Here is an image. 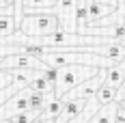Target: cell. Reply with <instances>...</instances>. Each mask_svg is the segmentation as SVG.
<instances>
[{
  "instance_id": "6da1fadb",
  "label": "cell",
  "mask_w": 125,
  "mask_h": 123,
  "mask_svg": "<svg viewBox=\"0 0 125 123\" xmlns=\"http://www.w3.org/2000/svg\"><path fill=\"white\" fill-rule=\"evenodd\" d=\"M99 69L101 67H95V65H78V63L58 67V78H56V82H54V95L65 99V95H67L71 89H75L80 82L88 80L91 76H95Z\"/></svg>"
},
{
  "instance_id": "7a4b0ae2",
  "label": "cell",
  "mask_w": 125,
  "mask_h": 123,
  "mask_svg": "<svg viewBox=\"0 0 125 123\" xmlns=\"http://www.w3.org/2000/svg\"><path fill=\"white\" fill-rule=\"evenodd\" d=\"M28 37H45L56 30H61V20L56 11H41V13H24L20 28Z\"/></svg>"
},
{
  "instance_id": "3957f363",
  "label": "cell",
  "mask_w": 125,
  "mask_h": 123,
  "mask_svg": "<svg viewBox=\"0 0 125 123\" xmlns=\"http://www.w3.org/2000/svg\"><path fill=\"white\" fill-rule=\"evenodd\" d=\"M24 67H32V69H48V65L41 61L39 56H32V54L15 52V54L0 56V71H4V69H24Z\"/></svg>"
},
{
  "instance_id": "277c9868",
  "label": "cell",
  "mask_w": 125,
  "mask_h": 123,
  "mask_svg": "<svg viewBox=\"0 0 125 123\" xmlns=\"http://www.w3.org/2000/svg\"><path fill=\"white\" fill-rule=\"evenodd\" d=\"M101 84H104V69H99L97 74L91 76L88 80L80 82L75 89H71V91L65 95V99H88V97H93V95L97 93V89H99Z\"/></svg>"
},
{
  "instance_id": "5b68a950",
  "label": "cell",
  "mask_w": 125,
  "mask_h": 123,
  "mask_svg": "<svg viewBox=\"0 0 125 123\" xmlns=\"http://www.w3.org/2000/svg\"><path fill=\"white\" fill-rule=\"evenodd\" d=\"M56 15L61 20V30L75 33V0H58Z\"/></svg>"
},
{
  "instance_id": "8992f818",
  "label": "cell",
  "mask_w": 125,
  "mask_h": 123,
  "mask_svg": "<svg viewBox=\"0 0 125 123\" xmlns=\"http://www.w3.org/2000/svg\"><path fill=\"white\" fill-rule=\"evenodd\" d=\"M84 104H86V99H62V108H61V112H58V117L54 119V123L71 121L75 114L84 108Z\"/></svg>"
},
{
  "instance_id": "52a82bcc",
  "label": "cell",
  "mask_w": 125,
  "mask_h": 123,
  "mask_svg": "<svg viewBox=\"0 0 125 123\" xmlns=\"http://www.w3.org/2000/svg\"><path fill=\"white\" fill-rule=\"evenodd\" d=\"M104 69V82L106 84H112V86H119L125 82V61L121 63H112L108 67H101Z\"/></svg>"
},
{
  "instance_id": "ba28073f",
  "label": "cell",
  "mask_w": 125,
  "mask_h": 123,
  "mask_svg": "<svg viewBox=\"0 0 125 123\" xmlns=\"http://www.w3.org/2000/svg\"><path fill=\"white\" fill-rule=\"evenodd\" d=\"M58 0H22V13H41V11H56Z\"/></svg>"
},
{
  "instance_id": "9c48e42d",
  "label": "cell",
  "mask_w": 125,
  "mask_h": 123,
  "mask_svg": "<svg viewBox=\"0 0 125 123\" xmlns=\"http://www.w3.org/2000/svg\"><path fill=\"white\" fill-rule=\"evenodd\" d=\"M116 108H119V101H112V104L101 106L99 110L91 117L88 123H114L116 121Z\"/></svg>"
},
{
  "instance_id": "30bf717a",
  "label": "cell",
  "mask_w": 125,
  "mask_h": 123,
  "mask_svg": "<svg viewBox=\"0 0 125 123\" xmlns=\"http://www.w3.org/2000/svg\"><path fill=\"white\" fill-rule=\"evenodd\" d=\"M114 9L110 7H104L99 2H95V0H88L86 2V13H88V22L86 24H95V22H99L101 17H106V15H110Z\"/></svg>"
},
{
  "instance_id": "8fae6325",
  "label": "cell",
  "mask_w": 125,
  "mask_h": 123,
  "mask_svg": "<svg viewBox=\"0 0 125 123\" xmlns=\"http://www.w3.org/2000/svg\"><path fill=\"white\" fill-rule=\"evenodd\" d=\"M62 108V97H56V95H52L48 101H45V106H43V110L39 114V119H56L58 117V112Z\"/></svg>"
},
{
  "instance_id": "7c38bea8",
  "label": "cell",
  "mask_w": 125,
  "mask_h": 123,
  "mask_svg": "<svg viewBox=\"0 0 125 123\" xmlns=\"http://www.w3.org/2000/svg\"><path fill=\"white\" fill-rule=\"evenodd\" d=\"M52 95H54V93H39V91H32V89H30V95H28V110H35V112L41 114L45 101H48Z\"/></svg>"
},
{
  "instance_id": "4fadbf2b",
  "label": "cell",
  "mask_w": 125,
  "mask_h": 123,
  "mask_svg": "<svg viewBox=\"0 0 125 123\" xmlns=\"http://www.w3.org/2000/svg\"><path fill=\"white\" fill-rule=\"evenodd\" d=\"M116 93H119V89L112 84H104L97 89V93H95V97H97V101H99L101 106H106V104H112V101H116Z\"/></svg>"
},
{
  "instance_id": "5bb4252c",
  "label": "cell",
  "mask_w": 125,
  "mask_h": 123,
  "mask_svg": "<svg viewBox=\"0 0 125 123\" xmlns=\"http://www.w3.org/2000/svg\"><path fill=\"white\" fill-rule=\"evenodd\" d=\"M15 30H17V24H15L13 13H0V39L13 35Z\"/></svg>"
},
{
  "instance_id": "9a60e30c",
  "label": "cell",
  "mask_w": 125,
  "mask_h": 123,
  "mask_svg": "<svg viewBox=\"0 0 125 123\" xmlns=\"http://www.w3.org/2000/svg\"><path fill=\"white\" fill-rule=\"evenodd\" d=\"M28 86H30L32 91H39V93H54V84H52L45 76H43V71H41V74H39Z\"/></svg>"
},
{
  "instance_id": "2e32d148",
  "label": "cell",
  "mask_w": 125,
  "mask_h": 123,
  "mask_svg": "<svg viewBox=\"0 0 125 123\" xmlns=\"http://www.w3.org/2000/svg\"><path fill=\"white\" fill-rule=\"evenodd\" d=\"M37 119H39V112H35V110H28V108L11 117V121H13V123H35Z\"/></svg>"
},
{
  "instance_id": "e0dca14e",
  "label": "cell",
  "mask_w": 125,
  "mask_h": 123,
  "mask_svg": "<svg viewBox=\"0 0 125 123\" xmlns=\"http://www.w3.org/2000/svg\"><path fill=\"white\" fill-rule=\"evenodd\" d=\"M116 123H125V108L119 104V108H116Z\"/></svg>"
},
{
  "instance_id": "ac0fdd59",
  "label": "cell",
  "mask_w": 125,
  "mask_h": 123,
  "mask_svg": "<svg viewBox=\"0 0 125 123\" xmlns=\"http://www.w3.org/2000/svg\"><path fill=\"white\" fill-rule=\"evenodd\" d=\"M95 2H99L104 7H110V9H116L119 7V0H95Z\"/></svg>"
},
{
  "instance_id": "d6986e66",
  "label": "cell",
  "mask_w": 125,
  "mask_h": 123,
  "mask_svg": "<svg viewBox=\"0 0 125 123\" xmlns=\"http://www.w3.org/2000/svg\"><path fill=\"white\" fill-rule=\"evenodd\" d=\"M35 123H54V121H52V119H37Z\"/></svg>"
},
{
  "instance_id": "ffe728a7",
  "label": "cell",
  "mask_w": 125,
  "mask_h": 123,
  "mask_svg": "<svg viewBox=\"0 0 125 123\" xmlns=\"http://www.w3.org/2000/svg\"><path fill=\"white\" fill-rule=\"evenodd\" d=\"M0 123H13L11 119H0Z\"/></svg>"
},
{
  "instance_id": "44dd1931",
  "label": "cell",
  "mask_w": 125,
  "mask_h": 123,
  "mask_svg": "<svg viewBox=\"0 0 125 123\" xmlns=\"http://www.w3.org/2000/svg\"><path fill=\"white\" fill-rule=\"evenodd\" d=\"M114 123H116V121H114Z\"/></svg>"
}]
</instances>
